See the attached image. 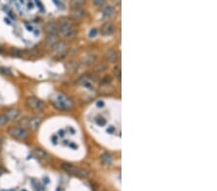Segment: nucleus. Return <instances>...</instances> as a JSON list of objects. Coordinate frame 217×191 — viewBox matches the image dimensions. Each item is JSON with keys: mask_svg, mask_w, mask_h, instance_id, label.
Masks as SVG:
<instances>
[{"mask_svg": "<svg viewBox=\"0 0 217 191\" xmlns=\"http://www.w3.org/2000/svg\"><path fill=\"white\" fill-rule=\"evenodd\" d=\"M96 59H97V57L94 54H87V55H85L83 58H82L81 62H82V64H84L86 66H90V65L95 63Z\"/></svg>", "mask_w": 217, "mask_h": 191, "instance_id": "15", "label": "nucleus"}, {"mask_svg": "<svg viewBox=\"0 0 217 191\" xmlns=\"http://www.w3.org/2000/svg\"><path fill=\"white\" fill-rule=\"evenodd\" d=\"M9 118L6 116V114H0V126H6L9 123Z\"/></svg>", "mask_w": 217, "mask_h": 191, "instance_id": "19", "label": "nucleus"}, {"mask_svg": "<svg viewBox=\"0 0 217 191\" xmlns=\"http://www.w3.org/2000/svg\"><path fill=\"white\" fill-rule=\"evenodd\" d=\"M34 154H35L36 156L39 157V158H41V159H45V158H47V157H48V154L45 153L44 150L39 149V148H38V149L34 150Z\"/></svg>", "mask_w": 217, "mask_h": 191, "instance_id": "18", "label": "nucleus"}, {"mask_svg": "<svg viewBox=\"0 0 217 191\" xmlns=\"http://www.w3.org/2000/svg\"><path fill=\"white\" fill-rule=\"evenodd\" d=\"M114 75L118 79H121V69L119 67H115L114 69Z\"/></svg>", "mask_w": 217, "mask_h": 191, "instance_id": "21", "label": "nucleus"}, {"mask_svg": "<svg viewBox=\"0 0 217 191\" xmlns=\"http://www.w3.org/2000/svg\"><path fill=\"white\" fill-rule=\"evenodd\" d=\"M53 51L55 52V54L57 55H61L66 52L67 50V45L65 44L64 42H58L56 45H54L53 47Z\"/></svg>", "mask_w": 217, "mask_h": 191, "instance_id": "10", "label": "nucleus"}, {"mask_svg": "<svg viewBox=\"0 0 217 191\" xmlns=\"http://www.w3.org/2000/svg\"><path fill=\"white\" fill-rule=\"evenodd\" d=\"M5 114L9 118V120H16L20 115V111L16 108H9L6 110Z\"/></svg>", "mask_w": 217, "mask_h": 191, "instance_id": "12", "label": "nucleus"}, {"mask_svg": "<svg viewBox=\"0 0 217 191\" xmlns=\"http://www.w3.org/2000/svg\"><path fill=\"white\" fill-rule=\"evenodd\" d=\"M100 161L103 165H110L112 163V156L109 153H103L100 156Z\"/></svg>", "mask_w": 217, "mask_h": 191, "instance_id": "16", "label": "nucleus"}, {"mask_svg": "<svg viewBox=\"0 0 217 191\" xmlns=\"http://www.w3.org/2000/svg\"><path fill=\"white\" fill-rule=\"evenodd\" d=\"M115 12H116V10L113 7V6H110V5H107L105 6L102 10V18H109L111 16H113Z\"/></svg>", "mask_w": 217, "mask_h": 191, "instance_id": "13", "label": "nucleus"}, {"mask_svg": "<svg viewBox=\"0 0 217 191\" xmlns=\"http://www.w3.org/2000/svg\"><path fill=\"white\" fill-rule=\"evenodd\" d=\"M9 191H15V190H9Z\"/></svg>", "mask_w": 217, "mask_h": 191, "instance_id": "28", "label": "nucleus"}, {"mask_svg": "<svg viewBox=\"0 0 217 191\" xmlns=\"http://www.w3.org/2000/svg\"><path fill=\"white\" fill-rule=\"evenodd\" d=\"M62 169L70 175L76 176L78 178H81V179H86L89 177V172L87 170H85L84 168L74 166L70 163H63L62 164Z\"/></svg>", "mask_w": 217, "mask_h": 191, "instance_id": "1", "label": "nucleus"}, {"mask_svg": "<svg viewBox=\"0 0 217 191\" xmlns=\"http://www.w3.org/2000/svg\"><path fill=\"white\" fill-rule=\"evenodd\" d=\"M59 25L56 21H49L45 26V31L47 35H57Z\"/></svg>", "mask_w": 217, "mask_h": 191, "instance_id": "7", "label": "nucleus"}, {"mask_svg": "<svg viewBox=\"0 0 217 191\" xmlns=\"http://www.w3.org/2000/svg\"><path fill=\"white\" fill-rule=\"evenodd\" d=\"M105 69H106V66H105L104 64H98V65L95 66V71H98V72L104 71Z\"/></svg>", "mask_w": 217, "mask_h": 191, "instance_id": "20", "label": "nucleus"}, {"mask_svg": "<svg viewBox=\"0 0 217 191\" xmlns=\"http://www.w3.org/2000/svg\"><path fill=\"white\" fill-rule=\"evenodd\" d=\"M26 104L29 108L35 110V111H40L45 106V103L40 100V98L36 97H28L26 98Z\"/></svg>", "mask_w": 217, "mask_h": 191, "instance_id": "5", "label": "nucleus"}, {"mask_svg": "<svg viewBox=\"0 0 217 191\" xmlns=\"http://www.w3.org/2000/svg\"><path fill=\"white\" fill-rule=\"evenodd\" d=\"M97 34H98V30H97V29L93 28V29H92V30L90 31V34H89V36H90L91 38H94V37H96Z\"/></svg>", "mask_w": 217, "mask_h": 191, "instance_id": "24", "label": "nucleus"}, {"mask_svg": "<svg viewBox=\"0 0 217 191\" xmlns=\"http://www.w3.org/2000/svg\"><path fill=\"white\" fill-rule=\"evenodd\" d=\"M105 57L111 63H116L119 60L120 55L115 49H108V50L105 51Z\"/></svg>", "mask_w": 217, "mask_h": 191, "instance_id": "8", "label": "nucleus"}, {"mask_svg": "<svg viewBox=\"0 0 217 191\" xmlns=\"http://www.w3.org/2000/svg\"><path fill=\"white\" fill-rule=\"evenodd\" d=\"M8 133L9 135L13 137L14 139L19 140V141H23L25 139H27L28 137V131L25 129L24 127H10L8 128Z\"/></svg>", "mask_w": 217, "mask_h": 191, "instance_id": "2", "label": "nucleus"}, {"mask_svg": "<svg viewBox=\"0 0 217 191\" xmlns=\"http://www.w3.org/2000/svg\"><path fill=\"white\" fill-rule=\"evenodd\" d=\"M116 30V26L112 22H105L100 28V33L102 36H111Z\"/></svg>", "mask_w": 217, "mask_h": 191, "instance_id": "6", "label": "nucleus"}, {"mask_svg": "<svg viewBox=\"0 0 217 191\" xmlns=\"http://www.w3.org/2000/svg\"><path fill=\"white\" fill-rule=\"evenodd\" d=\"M2 149V142H1V139H0V151Z\"/></svg>", "mask_w": 217, "mask_h": 191, "instance_id": "26", "label": "nucleus"}, {"mask_svg": "<svg viewBox=\"0 0 217 191\" xmlns=\"http://www.w3.org/2000/svg\"><path fill=\"white\" fill-rule=\"evenodd\" d=\"M74 30V27H72V21L71 18H63L61 19L60 25H59L58 28V33L63 37L67 38V36L70 34V33Z\"/></svg>", "mask_w": 217, "mask_h": 191, "instance_id": "3", "label": "nucleus"}, {"mask_svg": "<svg viewBox=\"0 0 217 191\" xmlns=\"http://www.w3.org/2000/svg\"><path fill=\"white\" fill-rule=\"evenodd\" d=\"M42 122V118L37 116V117L32 118L31 120H29V121H28V125H27V126L29 127V128H30L31 130H36V129H38L39 127L41 126Z\"/></svg>", "mask_w": 217, "mask_h": 191, "instance_id": "9", "label": "nucleus"}, {"mask_svg": "<svg viewBox=\"0 0 217 191\" xmlns=\"http://www.w3.org/2000/svg\"><path fill=\"white\" fill-rule=\"evenodd\" d=\"M105 3V0H93V4L97 7H100Z\"/></svg>", "mask_w": 217, "mask_h": 191, "instance_id": "22", "label": "nucleus"}, {"mask_svg": "<svg viewBox=\"0 0 217 191\" xmlns=\"http://www.w3.org/2000/svg\"><path fill=\"white\" fill-rule=\"evenodd\" d=\"M0 74H6V75H12L11 71H10L8 69H5V68H0Z\"/></svg>", "mask_w": 217, "mask_h": 191, "instance_id": "23", "label": "nucleus"}, {"mask_svg": "<svg viewBox=\"0 0 217 191\" xmlns=\"http://www.w3.org/2000/svg\"><path fill=\"white\" fill-rule=\"evenodd\" d=\"M112 1L115 3V4H117V5H120L121 4V0H112Z\"/></svg>", "mask_w": 217, "mask_h": 191, "instance_id": "25", "label": "nucleus"}, {"mask_svg": "<svg viewBox=\"0 0 217 191\" xmlns=\"http://www.w3.org/2000/svg\"><path fill=\"white\" fill-rule=\"evenodd\" d=\"M70 103V98H68L63 95H57L56 100L52 101V104L59 110H68L74 105L72 103Z\"/></svg>", "mask_w": 217, "mask_h": 191, "instance_id": "4", "label": "nucleus"}, {"mask_svg": "<svg viewBox=\"0 0 217 191\" xmlns=\"http://www.w3.org/2000/svg\"><path fill=\"white\" fill-rule=\"evenodd\" d=\"M86 1V0H71L70 1V7L72 11H74V10H77V9H80L82 6H83L84 2Z\"/></svg>", "mask_w": 217, "mask_h": 191, "instance_id": "17", "label": "nucleus"}, {"mask_svg": "<svg viewBox=\"0 0 217 191\" xmlns=\"http://www.w3.org/2000/svg\"><path fill=\"white\" fill-rule=\"evenodd\" d=\"M58 42H59V37L57 35H47V38H45V44L48 47H53Z\"/></svg>", "mask_w": 217, "mask_h": 191, "instance_id": "14", "label": "nucleus"}, {"mask_svg": "<svg viewBox=\"0 0 217 191\" xmlns=\"http://www.w3.org/2000/svg\"><path fill=\"white\" fill-rule=\"evenodd\" d=\"M19 2H20L21 4H23V3H24V0H19Z\"/></svg>", "mask_w": 217, "mask_h": 191, "instance_id": "27", "label": "nucleus"}, {"mask_svg": "<svg viewBox=\"0 0 217 191\" xmlns=\"http://www.w3.org/2000/svg\"><path fill=\"white\" fill-rule=\"evenodd\" d=\"M71 16L74 21H81V19H83L85 16H86V10H84L82 8L74 10V11H72L71 13Z\"/></svg>", "mask_w": 217, "mask_h": 191, "instance_id": "11", "label": "nucleus"}]
</instances>
